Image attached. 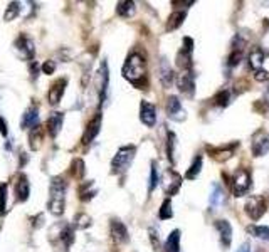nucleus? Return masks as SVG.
<instances>
[{
	"label": "nucleus",
	"instance_id": "nucleus-16",
	"mask_svg": "<svg viewBox=\"0 0 269 252\" xmlns=\"http://www.w3.org/2000/svg\"><path fill=\"white\" fill-rule=\"evenodd\" d=\"M226 199H227V195H226V192H224L222 186L214 183L212 185V192H211V200H209V202H211L212 210L221 209V207L226 204Z\"/></svg>",
	"mask_w": 269,
	"mask_h": 252
},
{
	"label": "nucleus",
	"instance_id": "nucleus-13",
	"mask_svg": "<svg viewBox=\"0 0 269 252\" xmlns=\"http://www.w3.org/2000/svg\"><path fill=\"white\" fill-rule=\"evenodd\" d=\"M109 230H111V237L116 244H126L128 242V230L124 224H121L119 220H111Z\"/></svg>",
	"mask_w": 269,
	"mask_h": 252
},
{
	"label": "nucleus",
	"instance_id": "nucleus-11",
	"mask_svg": "<svg viewBox=\"0 0 269 252\" xmlns=\"http://www.w3.org/2000/svg\"><path fill=\"white\" fill-rule=\"evenodd\" d=\"M177 86L178 89H180V93H183L185 96H193V76H192V71L187 69V71H182L180 74H178L177 78Z\"/></svg>",
	"mask_w": 269,
	"mask_h": 252
},
{
	"label": "nucleus",
	"instance_id": "nucleus-22",
	"mask_svg": "<svg viewBox=\"0 0 269 252\" xmlns=\"http://www.w3.org/2000/svg\"><path fill=\"white\" fill-rule=\"evenodd\" d=\"M173 71L170 68V64L167 62V59H162L160 62V79H162V84L165 86V88H170L172 81H173Z\"/></svg>",
	"mask_w": 269,
	"mask_h": 252
},
{
	"label": "nucleus",
	"instance_id": "nucleus-31",
	"mask_svg": "<svg viewBox=\"0 0 269 252\" xmlns=\"http://www.w3.org/2000/svg\"><path fill=\"white\" fill-rule=\"evenodd\" d=\"M158 215H160L162 220H168V219H172V217H173L172 200H170V199L163 200V204H162V207H160V212H158Z\"/></svg>",
	"mask_w": 269,
	"mask_h": 252
},
{
	"label": "nucleus",
	"instance_id": "nucleus-21",
	"mask_svg": "<svg viewBox=\"0 0 269 252\" xmlns=\"http://www.w3.org/2000/svg\"><path fill=\"white\" fill-rule=\"evenodd\" d=\"M39 123V109L36 108V106H32L31 109L26 111V114H24L22 118V128H36V126Z\"/></svg>",
	"mask_w": 269,
	"mask_h": 252
},
{
	"label": "nucleus",
	"instance_id": "nucleus-19",
	"mask_svg": "<svg viewBox=\"0 0 269 252\" xmlns=\"http://www.w3.org/2000/svg\"><path fill=\"white\" fill-rule=\"evenodd\" d=\"M62 121H64V114L62 113H52V116L49 118L47 130H49V135H51L52 138L59 135V131H61V126H62Z\"/></svg>",
	"mask_w": 269,
	"mask_h": 252
},
{
	"label": "nucleus",
	"instance_id": "nucleus-39",
	"mask_svg": "<svg viewBox=\"0 0 269 252\" xmlns=\"http://www.w3.org/2000/svg\"><path fill=\"white\" fill-rule=\"evenodd\" d=\"M73 166H76V168H74V175H76L78 178H81V176H83V173H84V170H83V166H84L83 160H74Z\"/></svg>",
	"mask_w": 269,
	"mask_h": 252
},
{
	"label": "nucleus",
	"instance_id": "nucleus-7",
	"mask_svg": "<svg viewBox=\"0 0 269 252\" xmlns=\"http://www.w3.org/2000/svg\"><path fill=\"white\" fill-rule=\"evenodd\" d=\"M244 210L252 220H259L266 214V202L262 197H249L246 205H244Z\"/></svg>",
	"mask_w": 269,
	"mask_h": 252
},
{
	"label": "nucleus",
	"instance_id": "nucleus-17",
	"mask_svg": "<svg viewBox=\"0 0 269 252\" xmlns=\"http://www.w3.org/2000/svg\"><path fill=\"white\" fill-rule=\"evenodd\" d=\"M66 84H68L66 79H57L56 83L52 84L51 91H49V103L57 104L59 101H61L62 94H64V89H66Z\"/></svg>",
	"mask_w": 269,
	"mask_h": 252
},
{
	"label": "nucleus",
	"instance_id": "nucleus-30",
	"mask_svg": "<svg viewBox=\"0 0 269 252\" xmlns=\"http://www.w3.org/2000/svg\"><path fill=\"white\" fill-rule=\"evenodd\" d=\"M231 101H232V94L229 89H222L221 93H217V96L214 98V103L217 106H222V108H226V106L231 104Z\"/></svg>",
	"mask_w": 269,
	"mask_h": 252
},
{
	"label": "nucleus",
	"instance_id": "nucleus-20",
	"mask_svg": "<svg viewBox=\"0 0 269 252\" xmlns=\"http://www.w3.org/2000/svg\"><path fill=\"white\" fill-rule=\"evenodd\" d=\"M185 17H187V10H175V12L168 17V22H167L168 32H172V30L180 27V25L183 24V20H185Z\"/></svg>",
	"mask_w": 269,
	"mask_h": 252
},
{
	"label": "nucleus",
	"instance_id": "nucleus-27",
	"mask_svg": "<svg viewBox=\"0 0 269 252\" xmlns=\"http://www.w3.org/2000/svg\"><path fill=\"white\" fill-rule=\"evenodd\" d=\"M247 232L251 235L257 237V239L269 240V227H266V225H249Z\"/></svg>",
	"mask_w": 269,
	"mask_h": 252
},
{
	"label": "nucleus",
	"instance_id": "nucleus-6",
	"mask_svg": "<svg viewBox=\"0 0 269 252\" xmlns=\"http://www.w3.org/2000/svg\"><path fill=\"white\" fill-rule=\"evenodd\" d=\"M252 155L254 156H264L269 153V135L267 131L264 130H257L256 133L252 135Z\"/></svg>",
	"mask_w": 269,
	"mask_h": 252
},
{
	"label": "nucleus",
	"instance_id": "nucleus-28",
	"mask_svg": "<svg viewBox=\"0 0 269 252\" xmlns=\"http://www.w3.org/2000/svg\"><path fill=\"white\" fill-rule=\"evenodd\" d=\"M137 12V4L134 2H119L118 4V15L121 17H131Z\"/></svg>",
	"mask_w": 269,
	"mask_h": 252
},
{
	"label": "nucleus",
	"instance_id": "nucleus-8",
	"mask_svg": "<svg viewBox=\"0 0 269 252\" xmlns=\"http://www.w3.org/2000/svg\"><path fill=\"white\" fill-rule=\"evenodd\" d=\"M182 186V176L177 173L175 170L168 168L165 170V175H163V190H165L167 195H175Z\"/></svg>",
	"mask_w": 269,
	"mask_h": 252
},
{
	"label": "nucleus",
	"instance_id": "nucleus-26",
	"mask_svg": "<svg viewBox=\"0 0 269 252\" xmlns=\"http://www.w3.org/2000/svg\"><path fill=\"white\" fill-rule=\"evenodd\" d=\"M202 171V156L200 155H197L195 156V160L192 161V165H190V168L187 170V173H185V178L187 180H195L198 173Z\"/></svg>",
	"mask_w": 269,
	"mask_h": 252
},
{
	"label": "nucleus",
	"instance_id": "nucleus-12",
	"mask_svg": "<svg viewBox=\"0 0 269 252\" xmlns=\"http://www.w3.org/2000/svg\"><path fill=\"white\" fill-rule=\"evenodd\" d=\"M99 128H101V114L98 113V114L94 116V118L88 123L86 131H84V135H83V143H84V145L91 143V141L98 136Z\"/></svg>",
	"mask_w": 269,
	"mask_h": 252
},
{
	"label": "nucleus",
	"instance_id": "nucleus-9",
	"mask_svg": "<svg viewBox=\"0 0 269 252\" xmlns=\"http://www.w3.org/2000/svg\"><path fill=\"white\" fill-rule=\"evenodd\" d=\"M167 113L170 116V119L173 121H183L187 118L185 109H183L180 99H178L177 96H168L167 98Z\"/></svg>",
	"mask_w": 269,
	"mask_h": 252
},
{
	"label": "nucleus",
	"instance_id": "nucleus-15",
	"mask_svg": "<svg viewBox=\"0 0 269 252\" xmlns=\"http://www.w3.org/2000/svg\"><path fill=\"white\" fill-rule=\"evenodd\" d=\"M108 83H109V74H108V64L101 62V68L98 71V91H99V98L104 101L106 98V91H108Z\"/></svg>",
	"mask_w": 269,
	"mask_h": 252
},
{
	"label": "nucleus",
	"instance_id": "nucleus-38",
	"mask_svg": "<svg viewBox=\"0 0 269 252\" xmlns=\"http://www.w3.org/2000/svg\"><path fill=\"white\" fill-rule=\"evenodd\" d=\"M76 222H78V227H81V229H84V227H89L91 225V219H89L88 215H84V214H81V215H78L76 217Z\"/></svg>",
	"mask_w": 269,
	"mask_h": 252
},
{
	"label": "nucleus",
	"instance_id": "nucleus-4",
	"mask_svg": "<svg viewBox=\"0 0 269 252\" xmlns=\"http://www.w3.org/2000/svg\"><path fill=\"white\" fill-rule=\"evenodd\" d=\"M251 190V175L247 170H237L232 178V192L236 197H244Z\"/></svg>",
	"mask_w": 269,
	"mask_h": 252
},
{
	"label": "nucleus",
	"instance_id": "nucleus-29",
	"mask_svg": "<svg viewBox=\"0 0 269 252\" xmlns=\"http://www.w3.org/2000/svg\"><path fill=\"white\" fill-rule=\"evenodd\" d=\"M175 145H177V136H175V133H172V131H168V140H167V155H168V160H170L172 163H175Z\"/></svg>",
	"mask_w": 269,
	"mask_h": 252
},
{
	"label": "nucleus",
	"instance_id": "nucleus-18",
	"mask_svg": "<svg viewBox=\"0 0 269 252\" xmlns=\"http://www.w3.org/2000/svg\"><path fill=\"white\" fill-rule=\"evenodd\" d=\"M264 54L261 49L256 47V49H252L251 52H249L247 55V62H249V68H251L252 71H259L262 68V64H264Z\"/></svg>",
	"mask_w": 269,
	"mask_h": 252
},
{
	"label": "nucleus",
	"instance_id": "nucleus-24",
	"mask_svg": "<svg viewBox=\"0 0 269 252\" xmlns=\"http://www.w3.org/2000/svg\"><path fill=\"white\" fill-rule=\"evenodd\" d=\"M234 146H237V145H234ZM234 146H224V148H217V150H214V148H209V151L212 153V156L216 160L219 161H226L229 160L232 156L234 153Z\"/></svg>",
	"mask_w": 269,
	"mask_h": 252
},
{
	"label": "nucleus",
	"instance_id": "nucleus-33",
	"mask_svg": "<svg viewBox=\"0 0 269 252\" xmlns=\"http://www.w3.org/2000/svg\"><path fill=\"white\" fill-rule=\"evenodd\" d=\"M79 194H81V199L83 200L93 199V197L96 195V190H94V183H93V181H88L86 185H83L81 190H79Z\"/></svg>",
	"mask_w": 269,
	"mask_h": 252
},
{
	"label": "nucleus",
	"instance_id": "nucleus-40",
	"mask_svg": "<svg viewBox=\"0 0 269 252\" xmlns=\"http://www.w3.org/2000/svg\"><path fill=\"white\" fill-rule=\"evenodd\" d=\"M254 78H256V81H259V83H261V81H269V73L264 69H259V71H256Z\"/></svg>",
	"mask_w": 269,
	"mask_h": 252
},
{
	"label": "nucleus",
	"instance_id": "nucleus-10",
	"mask_svg": "<svg viewBox=\"0 0 269 252\" xmlns=\"http://www.w3.org/2000/svg\"><path fill=\"white\" fill-rule=\"evenodd\" d=\"M140 119H142L143 124L148 126V128L155 126V123H157L155 104L148 103V101H142V104H140Z\"/></svg>",
	"mask_w": 269,
	"mask_h": 252
},
{
	"label": "nucleus",
	"instance_id": "nucleus-43",
	"mask_svg": "<svg viewBox=\"0 0 269 252\" xmlns=\"http://www.w3.org/2000/svg\"><path fill=\"white\" fill-rule=\"evenodd\" d=\"M0 131H2V135L6 136L7 135V128H6V123H4V119L0 118Z\"/></svg>",
	"mask_w": 269,
	"mask_h": 252
},
{
	"label": "nucleus",
	"instance_id": "nucleus-25",
	"mask_svg": "<svg viewBox=\"0 0 269 252\" xmlns=\"http://www.w3.org/2000/svg\"><path fill=\"white\" fill-rule=\"evenodd\" d=\"M16 192L19 195V200H27L29 197V180L26 175L19 176V181L16 183Z\"/></svg>",
	"mask_w": 269,
	"mask_h": 252
},
{
	"label": "nucleus",
	"instance_id": "nucleus-44",
	"mask_svg": "<svg viewBox=\"0 0 269 252\" xmlns=\"http://www.w3.org/2000/svg\"><path fill=\"white\" fill-rule=\"evenodd\" d=\"M264 103H266L269 108V88L266 89V94H264Z\"/></svg>",
	"mask_w": 269,
	"mask_h": 252
},
{
	"label": "nucleus",
	"instance_id": "nucleus-23",
	"mask_svg": "<svg viewBox=\"0 0 269 252\" xmlns=\"http://www.w3.org/2000/svg\"><path fill=\"white\" fill-rule=\"evenodd\" d=\"M180 250V230H173L165 240V252H178Z\"/></svg>",
	"mask_w": 269,
	"mask_h": 252
},
{
	"label": "nucleus",
	"instance_id": "nucleus-14",
	"mask_svg": "<svg viewBox=\"0 0 269 252\" xmlns=\"http://www.w3.org/2000/svg\"><path fill=\"white\" fill-rule=\"evenodd\" d=\"M216 229L219 232V237H221L222 245L227 249V247L231 245V242H232V225L229 224L227 220L221 219V220L216 222Z\"/></svg>",
	"mask_w": 269,
	"mask_h": 252
},
{
	"label": "nucleus",
	"instance_id": "nucleus-2",
	"mask_svg": "<svg viewBox=\"0 0 269 252\" xmlns=\"http://www.w3.org/2000/svg\"><path fill=\"white\" fill-rule=\"evenodd\" d=\"M66 205V181L62 178H52L51 183V199H49V210L54 215H61Z\"/></svg>",
	"mask_w": 269,
	"mask_h": 252
},
{
	"label": "nucleus",
	"instance_id": "nucleus-1",
	"mask_svg": "<svg viewBox=\"0 0 269 252\" xmlns=\"http://www.w3.org/2000/svg\"><path fill=\"white\" fill-rule=\"evenodd\" d=\"M123 78L128 79L129 83L142 88L147 83V62L145 57L138 52L129 54L123 66Z\"/></svg>",
	"mask_w": 269,
	"mask_h": 252
},
{
	"label": "nucleus",
	"instance_id": "nucleus-3",
	"mask_svg": "<svg viewBox=\"0 0 269 252\" xmlns=\"http://www.w3.org/2000/svg\"><path fill=\"white\" fill-rule=\"evenodd\" d=\"M134 153H137V148H134L133 145L121 146L111 160V173L113 175L124 173V171L128 170V166L131 165V161L134 158Z\"/></svg>",
	"mask_w": 269,
	"mask_h": 252
},
{
	"label": "nucleus",
	"instance_id": "nucleus-34",
	"mask_svg": "<svg viewBox=\"0 0 269 252\" xmlns=\"http://www.w3.org/2000/svg\"><path fill=\"white\" fill-rule=\"evenodd\" d=\"M19 10H21V4L19 2H12L11 5H9V9H7V12H6V20H12V17H17V14H19Z\"/></svg>",
	"mask_w": 269,
	"mask_h": 252
},
{
	"label": "nucleus",
	"instance_id": "nucleus-42",
	"mask_svg": "<svg viewBox=\"0 0 269 252\" xmlns=\"http://www.w3.org/2000/svg\"><path fill=\"white\" fill-rule=\"evenodd\" d=\"M237 252H251V245H249V242H244V244H241V247L237 249Z\"/></svg>",
	"mask_w": 269,
	"mask_h": 252
},
{
	"label": "nucleus",
	"instance_id": "nucleus-32",
	"mask_svg": "<svg viewBox=\"0 0 269 252\" xmlns=\"http://www.w3.org/2000/svg\"><path fill=\"white\" fill-rule=\"evenodd\" d=\"M157 183H158V171H157V163L153 161L150 168V178H148V194H152L157 188Z\"/></svg>",
	"mask_w": 269,
	"mask_h": 252
},
{
	"label": "nucleus",
	"instance_id": "nucleus-5",
	"mask_svg": "<svg viewBox=\"0 0 269 252\" xmlns=\"http://www.w3.org/2000/svg\"><path fill=\"white\" fill-rule=\"evenodd\" d=\"M192 52H193V40L190 37H183V45L177 52V64L182 71L192 69Z\"/></svg>",
	"mask_w": 269,
	"mask_h": 252
},
{
	"label": "nucleus",
	"instance_id": "nucleus-36",
	"mask_svg": "<svg viewBox=\"0 0 269 252\" xmlns=\"http://www.w3.org/2000/svg\"><path fill=\"white\" fill-rule=\"evenodd\" d=\"M6 200H7V185L0 183V212H6Z\"/></svg>",
	"mask_w": 269,
	"mask_h": 252
},
{
	"label": "nucleus",
	"instance_id": "nucleus-37",
	"mask_svg": "<svg viewBox=\"0 0 269 252\" xmlns=\"http://www.w3.org/2000/svg\"><path fill=\"white\" fill-rule=\"evenodd\" d=\"M150 240L155 247V252H160V237H158L157 229H150Z\"/></svg>",
	"mask_w": 269,
	"mask_h": 252
},
{
	"label": "nucleus",
	"instance_id": "nucleus-41",
	"mask_svg": "<svg viewBox=\"0 0 269 252\" xmlns=\"http://www.w3.org/2000/svg\"><path fill=\"white\" fill-rule=\"evenodd\" d=\"M54 68H56V66H54L52 60H47V62H44V64H42V71H44V73H46V74H51L52 71H54Z\"/></svg>",
	"mask_w": 269,
	"mask_h": 252
},
{
	"label": "nucleus",
	"instance_id": "nucleus-35",
	"mask_svg": "<svg viewBox=\"0 0 269 252\" xmlns=\"http://www.w3.org/2000/svg\"><path fill=\"white\" fill-rule=\"evenodd\" d=\"M259 49H261L264 54H269V24H267V29L264 30V34L261 37V47Z\"/></svg>",
	"mask_w": 269,
	"mask_h": 252
}]
</instances>
